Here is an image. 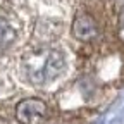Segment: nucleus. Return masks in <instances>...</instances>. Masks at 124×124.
Here are the masks:
<instances>
[{"instance_id":"1","label":"nucleus","mask_w":124,"mask_h":124,"mask_svg":"<svg viewBox=\"0 0 124 124\" xmlns=\"http://www.w3.org/2000/svg\"><path fill=\"white\" fill-rule=\"evenodd\" d=\"M28 107L31 110H28V116H24L23 119H19L23 124H40L41 117L45 116V103L38 102V100H26Z\"/></svg>"}]
</instances>
